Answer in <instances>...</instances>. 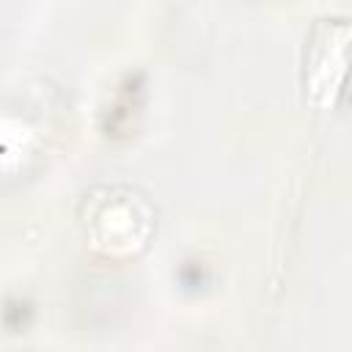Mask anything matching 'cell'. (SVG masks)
<instances>
[{
    "mask_svg": "<svg viewBox=\"0 0 352 352\" xmlns=\"http://www.w3.org/2000/svg\"><path fill=\"white\" fill-rule=\"evenodd\" d=\"M352 25L344 19H324L314 28L305 50V91L316 104L333 102L349 63Z\"/></svg>",
    "mask_w": 352,
    "mask_h": 352,
    "instance_id": "cell-1",
    "label": "cell"
}]
</instances>
